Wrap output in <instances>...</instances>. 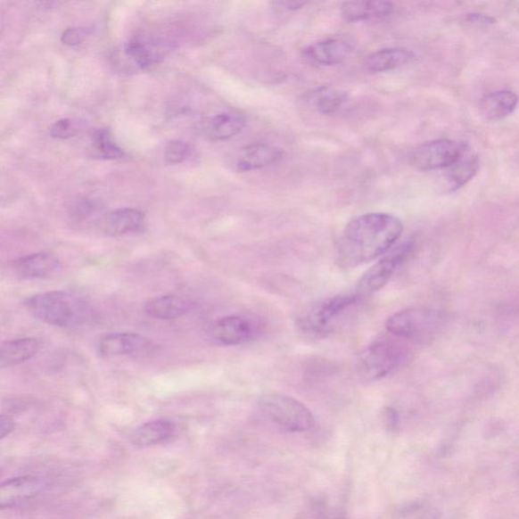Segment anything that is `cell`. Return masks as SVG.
<instances>
[{
	"mask_svg": "<svg viewBox=\"0 0 519 519\" xmlns=\"http://www.w3.org/2000/svg\"><path fill=\"white\" fill-rule=\"evenodd\" d=\"M403 233L402 221L388 213L360 215L348 224L337 246L338 263L345 269L374 261Z\"/></svg>",
	"mask_w": 519,
	"mask_h": 519,
	"instance_id": "obj_1",
	"label": "cell"
},
{
	"mask_svg": "<svg viewBox=\"0 0 519 519\" xmlns=\"http://www.w3.org/2000/svg\"><path fill=\"white\" fill-rule=\"evenodd\" d=\"M29 315L58 328H69L83 321L86 307L65 292H48L29 296L25 301Z\"/></svg>",
	"mask_w": 519,
	"mask_h": 519,
	"instance_id": "obj_2",
	"label": "cell"
},
{
	"mask_svg": "<svg viewBox=\"0 0 519 519\" xmlns=\"http://www.w3.org/2000/svg\"><path fill=\"white\" fill-rule=\"evenodd\" d=\"M259 408L273 424L288 432H307L316 425L314 414L305 404L279 392L262 395Z\"/></svg>",
	"mask_w": 519,
	"mask_h": 519,
	"instance_id": "obj_3",
	"label": "cell"
},
{
	"mask_svg": "<svg viewBox=\"0 0 519 519\" xmlns=\"http://www.w3.org/2000/svg\"><path fill=\"white\" fill-rule=\"evenodd\" d=\"M446 316L440 310L416 307L405 309L391 315L385 322V329L391 335L412 340H422L441 328Z\"/></svg>",
	"mask_w": 519,
	"mask_h": 519,
	"instance_id": "obj_4",
	"label": "cell"
},
{
	"mask_svg": "<svg viewBox=\"0 0 519 519\" xmlns=\"http://www.w3.org/2000/svg\"><path fill=\"white\" fill-rule=\"evenodd\" d=\"M360 299L358 293L331 296L314 303L298 318L299 327L315 335H324L334 329L339 318Z\"/></svg>",
	"mask_w": 519,
	"mask_h": 519,
	"instance_id": "obj_5",
	"label": "cell"
},
{
	"mask_svg": "<svg viewBox=\"0 0 519 519\" xmlns=\"http://www.w3.org/2000/svg\"><path fill=\"white\" fill-rule=\"evenodd\" d=\"M403 358L404 351L398 344L390 340L376 341L359 355L358 370L367 381L380 380L394 372Z\"/></svg>",
	"mask_w": 519,
	"mask_h": 519,
	"instance_id": "obj_6",
	"label": "cell"
},
{
	"mask_svg": "<svg viewBox=\"0 0 519 519\" xmlns=\"http://www.w3.org/2000/svg\"><path fill=\"white\" fill-rule=\"evenodd\" d=\"M466 147L455 140H432L415 148L410 154V162L415 169L424 172L449 169L462 157Z\"/></svg>",
	"mask_w": 519,
	"mask_h": 519,
	"instance_id": "obj_7",
	"label": "cell"
},
{
	"mask_svg": "<svg viewBox=\"0 0 519 519\" xmlns=\"http://www.w3.org/2000/svg\"><path fill=\"white\" fill-rule=\"evenodd\" d=\"M413 249V242L407 241L390 251L365 273L356 288L360 296L375 293L387 284Z\"/></svg>",
	"mask_w": 519,
	"mask_h": 519,
	"instance_id": "obj_8",
	"label": "cell"
},
{
	"mask_svg": "<svg viewBox=\"0 0 519 519\" xmlns=\"http://www.w3.org/2000/svg\"><path fill=\"white\" fill-rule=\"evenodd\" d=\"M155 351L152 341L136 333H111L102 337L96 344L101 358H115L122 355H146Z\"/></svg>",
	"mask_w": 519,
	"mask_h": 519,
	"instance_id": "obj_9",
	"label": "cell"
},
{
	"mask_svg": "<svg viewBox=\"0 0 519 519\" xmlns=\"http://www.w3.org/2000/svg\"><path fill=\"white\" fill-rule=\"evenodd\" d=\"M258 327L253 321L242 316L218 318L210 327V335L222 345L235 346L250 342L256 338Z\"/></svg>",
	"mask_w": 519,
	"mask_h": 519,
	"instance_id": "obj_10",
	"label": "cell"
},
{
	"mask_svg": "<svg viewBox=\"0 0 519 519\" xmlns=\"http://www.w3.org/2000/svg\"><path fill=\"white\" fill-rule=\"evenodd\" d=\"M47 482L35 476H23L7 480L0 486V507L2 508L19 506L45 490Z\"/></svg>",
	"mask_w": 519,
	"mask_h": 519,
	"instance_id": "obj_11",
	"label": "cell"
},
{
	"mask_svg": "<svg viewBox=\"0 0 519 519\" xmlns=\"http://www.w3.org/2000/svg\"><path fill=\"white\" fill-rule=\"evenodd\" d=\"M353 47L350 42L330 38L310 44L303 50L310 62L318 65H338L352 54Z\"/></svg>",
	"mask_w": 519,
	"mask_h": 519,
	"instance_id": "obj_12",
	"label": "cell"
},
{
	"mask_svg": "<svg viewBox=\"0 0 519 519\" xmlns=\"http://www.w3.org/2000/svg\"><path fill=\"white\" fill-rule=\"evenodd\" d=\"M247 125V119L236 111H224L213 115L204 124V135L213 142H225L232 139L243 131Z\"/></svg>",
	"mask_w": 519,
	"mask_h": 519,
	"instance_id": "obj_13",
	"label": "cell"
},
{
	"mask_svg": "<svg viewBox=\"0 0 519 519\" xmlns=\"http://www.w3.org/2000/svg\"><path fill=\"white\" fill-rule=\"evenodd\" d=\"M145 215L135 209H121L111 211L102 221V229L109 236H121L142 232Z\"/></svg>",
	"mask_w": 519,
	"mask_h": 519,
	"instance_id": "obj_14",
	"label": "cell"
},
{
	"mask_svg": "<svg viewBox=\"0 0 519 519\" xmlns=\"http://www.w3.org/2000/svg\"><path fill=\"white\" fill-rule=\"evenodd\" d=\"M61 262L54 255L36 253L14 260L12 269L18 276L28 279L47 278L54 276Z\"/></svg>",
	"mask_w": 519,
	"mask_h": 519,
	"instance_id": "obj_15",
	"label": "cell"
},
{
	"mask_svg": "<svg viewBox=\"0 0 519 519\" xmlns=\"http://www.w3.org/2000/svg\"><path fill=\"white\" fill-rule=\"evenodd\" d=\"M193 303L189 299L180 295H162L147 301L144 309L145 314L157 320H176L187 315L192 309Z\"/></svg>",
	"mask_w": 519,
	"mask_h": 519,
	"instance_id": "obj_16",
	"label": "cell"
},
{
	"mask_svg": "<svg viewBox=\"0 0 519 519\" xmlns=\"http://www.w3.org/2000/svg\"><path fill=\"white\" fill-rule=\"evenodd\" d=\"M278 148L268 144L244 146L237 155L235 168L239 172H251L276 164L281 158Z\"/></svg>",
	"mask_w": 519,
	"mask_h": 519,
	"instance_id": "obj_17",
	"label": "cell"
},
{
	"mask_svg": "<svg viewBox=\"0 0 519 519\" xmlns=\"http://www.w3.org/2000/svg\"><path fill=\"white\" fill-rule=\"evenodd\" d=\"M123 54L137 69L144 70L161 62L166 49L159 41L135 38L125 44Z\"/></svg>",
	"mask_w": 519,
	"mask_h": 519,
	"instance_id": "obj_18",
	"label": "cell"
},
{
	"mask_svg": "<svg viewBox=\"0 0 519 519\" xmlns=\"http://www.w3.org/2000/svg\"><path fill=\"white\" fill-rule=\"evenodd\" d=\"M176 425L169 419H157L138 426L130 434V441L138 448L157 446L172 437Z\"/></svg>",
	"mask_w": 519,
	"mask_h": 519,
	"instance_id": "obj_19",
	"label": "cell"
},
{
	"mask_svg": "<svg viewBox=\"0 0 519 519\" xmlns=\"http://www.w3.org/2000/svg\"><path fill=\"white\" fill-rule=\"evenodd\" d=\"M394 11V5L389 2H347L341 4V14L346 21H355L383 19Z\"/></svg>",
	"mask_w": 519,
	"mask_h": 519,
	"instance_id": "obj_20",
	"label": "cell"
},
{
	"mask_svg": "<svg viewBox=\"0 0 519 519\" xmlns=\"http://www.w3.org/2000/svg\"><path fill=\"white\" fill-rule=\"evenodd\" d=\"M40 347V340L33 337L6 341L0 348V367H10L31 359Z\"/></svg>",
	"mask_w": 519,
	"mask_h": 519,
	"instance_id": "obj_21",
	"label": "cell"
},
{
	"mask_svg": "<svg viewBox=\"0 0 519 519\" xmlns=\"http://www.w3.org/2000/svg\"><path fill=\"white\" fill-rule=\"evenodd\" d=\"M413 52L405 48H385L374 52L366 59V68L370 72L381 73L394 70L413 61Z\"/></svg>",
	"mask_w": 519,
	"mask_h": 519,
	"instance_id": "obj_22",
	"label": "cell"
},
{
	"mask_svg": "<svg viewBox=\"0 0 519 519\" xmlns=\"http://www.w3.org/2000/svg\"><path fill=\"white\" fill-rule=\"evenodd\" d=\"M518 102V95L514 92L503 90L491 93L481 101V114L487 120H501L515 112Z\"/></svg>",
	"mask_w": 519,
	"mask_h": 519,
	"instance_id": "obj_23",
	"label": "cell"
},
{
	"mask_svg": "<svg viewBox=\"0 0 519 519\" xmlns=\"http://www.w3.org/2000/svg\"><path fill=\"white\" fill-rule=\"evenodd\" d=\"M447 169L448 188L450 191H456L464 187L477 174L479 159L476 154L472 153L469 148L466 147L462 157Z\"/></svg>",
	"mask_w": 519,
	"mask_h": 519,
	"instance_id": "obj_24",
	"label": "cell"
},
{
	"mask_svg": "<svg viewBox=\"0 0 519 519\" xmlns=\"http://www.w3.org/2000/svg\"><path fill=\"white\" fill-rule=\"evenodd\" d=\"M346 93L335 90V88L322 87L311 94L310 102L323 115L337 114L347 102Z\"/></svg>",
	"mask_w": 519,
	"mask_h": 519,
	"instance_id": "obj_25",
	"label": "cell"
},
{
	"mask_svg": "<svg viewBox=\"0 0 519 519\" xmlns=\"http://www.w3.org/2000/svg\"><path fill=\"white\" fill-rule=\"evenodd\" d=\"M94 147L102 158L107 160H117L123 157L124 152L119 147L106 129H99L93 136Z\"/></svg>",
	"mask_w": 519,
	"mask_h": 519,
	"instance_id": "obj_26",
	"label": "cell"
},
{
	"mask_svg": "<svg viewBox=\"0 0 519 519\" xmlns=\"http://www.w3.org/2000/svg\"><path fill=\"white\" fill-rule=\"evenodd\" d=\"M189 154L190 146L187 144L180 142V140H173L166 146L165 160L168 164L177 165L186 160Z\"/></svg>",
	"mask_w": 519,
	"mask_h": 519,
	"instance_id": "obj_27",
	"label": "cell"
},
{
	"mask_svg": "<svg viewBox=\"0 0 519 519\" xmlns=\"http://www.w3.org/2000/svg\"><path fill=\"white\" fill-rule=\"evenodd\" d=\"M78 125L72 119H62L52 126L50 135L58 139H70L78 133Z\"/></svg>",
	"mask_w": 519,
	"mask_h": 519,
	"instance_id": "obj_28",
	"label": "cell"
},
{
	"mask_svg": "<svg viewBox=\"0 0 519 519\" xmlns=\"http://www.w3.org/2000/svg\"><path fill=\"white\" fill-rule=\"evenodd\" d=\"M86 31L81 28H71L66 29L62 36V41L65 45L77 46L86 39Z\"/></svg>",
	"mask_w": 519,
	"mask_h": 519,
	"instance_id": "obj_29",
	"label": "cell"
},
{
	"mask_svg": "<svg viewBox=\"0 0 519 519\" xmlns=\"http://www.w3.org/2000/svg\"><path fill=\"white\" fill-rule=\"evenodd\" d=\"M14 426L16 424H14L13 419L9 415H2V418H0V437L4 440L5 436L13 432Z\"/></svg>",
	"mask_w": 519,
	"mask_h": 519,
	"instance_id": "obj_30",
	"label": "cell"
},
{
	"mask_svg": "<svg viewBox=\"0 0 519 519\" xmlns=\"http://www.w3.org/2000/svg\"><path fill=\"white\" fill-rule=\"evenodd\" d=\"M276 5V9H281L284 11H295L301 9L302 6L307 4L306 2H295V0H292V2H276L273 4Z\"/></svg>",
	"mask_w": 519,
	"mask_h": 519,
	"instance_id": "obj_31",
	"label": "cell"
},
{
	"mask_svg": "<svg viewBox=\"0 0 519 519\" xmlns=\"http://www.w3.org/2000/svg\"><path fill=\"white\" fill-rule=\"evenodd\" d=\"M385 416H387L388 426L391 429H395L398 424L397 413L392 409H388Z\"/></svg>",
	"mask_w": 519,
	"mask_h": 519,
	"instance_id": "obj_32",
	"label": "cell"
}]
</instances>
